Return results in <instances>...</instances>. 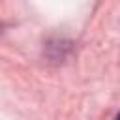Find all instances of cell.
<instances>
[{
	"label": "cell",
	"mask_w": 120,
	"mask_h": 120,
	"mask_svg": "<svg viewBox=\"0 0 120 120\" xmlns=\"http://www.w3.org/2000/svg\"><path fill=\"white\" fill-rule=\"evenodd\" d=\"M114 120H120V114H116V118H114Z\"/></svg>",
	"instance_id": "1"
}]
</instances>
